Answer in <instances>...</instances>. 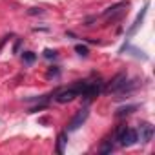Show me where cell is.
<instances>
[{
    "label": "cell",
    "mask_w": 155,
    "mask_h": 155,
    "mask_svg": "<svg viewBox=\"0 0 155 155\" xmlns=\"http://www.w3.org/2000/svg\"><path fill=\"white\" fill-rule=\"evenodd\" d=\"M117 140L120 142V146H133V144L139 140L137 130H131V128L120 126V128L117 130Z\"/></svg>",
    "instance_id": "6da1fadb"
},
{
    "label": "cell",
    "mask_w": 155,
    "mask_h": 155,
    "mask_svg": "<svg viewBox=\"0 0 155 155\" xmlns=\"http://www.w3.org/2000/svg\"><path fill=\"white\" fill-rule=\"evenodd\" d=\"M126 84H128L126 75L119 73L117 77H113V79L110 81V84L106 86V93H119V95H122L126 91Z\"/></svg>",
    "instance_id": "7a4b0ae2"
},
{
    "label": "cell",
    "mask_w": 155,
    "mask_h": 155,
    "mask_svg": "<svg viewBox=\"0 0 155 155\" xmlns=\"http://www.w3.org/2000/svg\"><path fill=\"white\" fill-rule=\"evenodd\" d=\"M81 90H82V82L75 84V86H71V88H68V90L58 91V93L55 95V99H57L58 102H69V101H73L75 97H81Z\"/></svg>",
    "instance_id": "3957f363"
},
{
    "label": "cell",
    "mask_w": 155,
    "mask_h": 155,
    "mask_svg": "<svg viewBox=\"0 0 155 155\" xmlns=\"http://www.w3.org/2000/svg\"><path fill=\"white\" fill-rule=\"evenodd\" d=\"M88 115H90V108H88V106L81 108L79 111H77V115L71 119V122H69V126H68V131H75V130H79V128L86 122Z\"/></svg>",
    "instance_id": "277c9868"
},
{
    "label": "cell",
    "mask_w": 155,
    "mask_h": 155,
    "mask_svg": "<svg viewBox=\"0 0 155 155\" xmlns=\"http://www.w3.org/2000/svg\"><path fill=\"white\" fill-rule=\"evenodd\" d=\"M148 6H150V2H146V4H144V8H142V9H140V13L137 15L135 22H133V24H131V28L126 31V37H133V35L137 33V29L142 26V22H144V17H146V13H148Z\"/></svg>",
    "instance_id": "5b68a950"
},
{
    "label": "cell",
    "mask_w": 155,
    "mask_h": 155,
    "mask_svg": "<svg viewBox=\"0 0 155 155\" xmlns=\"http://www.w3.org/2000/svg\"><path fill=\"white\" fill-rule=\"evenodd\" d=\"M137 135H140V142L148 144V142L153 139V126H151L150 122H142V124L139 126V131H137Z\"/></svg>",
    "instance_id": "8992f818"
},
{
    "label": "cell",
    "mask_w": 155,
    "mask_h": 155,
    "mask_svg": "<svg viewBox=\"0 0 155 155\" xmlns=\"http://www.w3.org/2000/svg\"><path fill=\"white\" fill-rule=\"evenodd\" d=\"M126 8H128V2L115 4V6H111V8H108V9L104 11V17H110V15H111V20H113V18H120V17L124 15Z\"/></svg>",
    "instance_id": "52a82bcc"
},
{
    "label": "cell",
    "mask_w": 155,
    "mask_h": 155,
    "mask_svg": "<svg viewBox=\"0 0 155 155\" xmlns=\"http://www.w3.org/2000/svg\"><path fill=\"white\" fill-rule=\"evenodd\" d=\"M66 139H68V135H66V133H60V135H58V139H57V140H58V142H57V153H60V155L64 153V146H66V142H68Z\"/></svg>",
    "instance_id": "ba28073f"
},
{
    "label": "cell",
    "mask_w": 155,
    "mask_h": 155,
    "mask_svg": "<svg viewBox=\"0 0 155 155\" xmlns=\"http://www.w3.org/2000/svg\"><path fill=\"white\" fill-rule=\"evenodd\" d=\"M135 110V106H128V108H120L119 111H117V117H124V115H130L131 111Z\"/></svg>",
    "instance_id": "9c48e42d"
},
{
    "label": "cell",
    "mask_w": 155,
    "mask_h": 155,
    "mask_svg": "<svg viewBox=\"0 0 155 155\" xmlns=\"http://www.w3.org/2000/svg\"><path fill=\"white\" fill-rule=\"evenodd\" d=\"M110 151H113V142L111 140H106L102 144V148H101V153H110Z\"/></svg>",
    "instance_id": "30bf717a"
},
{
    "label": "cell",
    "mask_w": 155,
    "mask_h": 155,
    "mask_svg": "<svg viewBox=\"0 0 155 155\" xmlns=\"http://www.w3.org/2000/svg\"><path fill=\"white\" fill-rule=\"evenodd\" d=\"M75 51L79 53L81 57H88V53H90L88 48H86V46H81V44H77V46H75Z\"/></svg>",
    "instance_id": "8fae6325"
},
{
    "label": "cell",
    "mask_w": 155,
    "mask_h": 155,
    "mask_svg": "<svg viewBox=\"0 0 155 155\" xmlns=\"http://www.w3.org/2000/svg\"><path fill=\"white\" fill-rule=\"evenodd\" d=\"M24 60H26L28 64H31V62L35 60V53H31V51H26V53H24Z\"/></svg>",
    "instance_id": "7c38bea8"
},
{
    "label": "cell",
    "mask_w": 155,
    "mask_h": 155,
    "mask_svg": "<svg viewBox=\"0 0 155 155\" xmlns=\"http://www.w3.org/2000/svg\"><path fill=\"white\" fill-rule=\"evenodd\" d=\"M37 13H38V15H42V13H44V9H40V8H33V9L29 11V15H37Z\"/></svg>",
    "instance_id": "4fadbf2b"
},
{
    "label": "cell",
    "mask_w": 155,
    "mask_h": 155,
    "mask_svg": "<svg viewBox=\"0 0 155 155\" xmlns=\"http://www.w3.org/2000/svg\"><path fill=\"white\" fill-rule=\"evenodd\" d=\"M44 53H46V57H48V58H51V57H55V55H57V51H51V49H46Z\"/></svg>",
    "instance_id": "5bb4252c"
}]
</instances>
